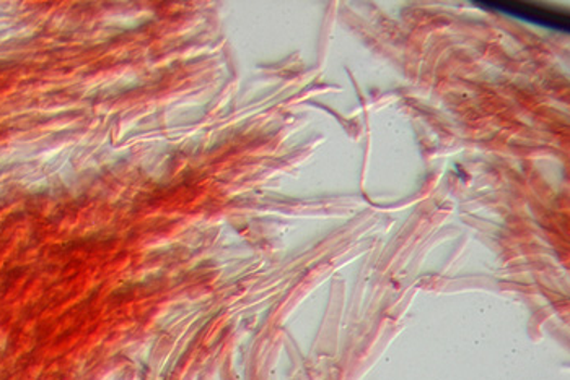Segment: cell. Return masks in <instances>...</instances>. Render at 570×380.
Returning <instances> with one entry per match:
<instances>
[{
	"label": "cell",
	"mask_w": 570,
	"mask_h": 380,
	"mask_svg": "<svg viewBox=\"0 0 570 380\" xmlns=\"http://www.w3.org/2000/svg\"><path fill=\"white\" fill-rule=\"evenodd\" d=\"M484 9L505 13L514 18L533 23L541 28L554 29V31H569V15L563 10L554 6L541 5V3L528 2H478Z\"/></svg>",
	"instance_id": "1"
}]
</instances>
